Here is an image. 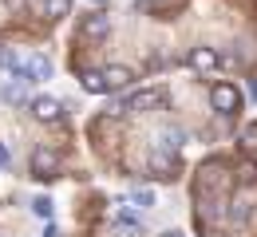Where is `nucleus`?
I'll use <instances>...</instances> for the list:
<instances>
[{"label":"nucleus","mask_w":257,"mask_h":237,"mask_svg":"<svg viewBox=\"0 0 257 237\" xmlns=\"http://www.w3.org/2000/svg\"><path fill=\"white\" fill-rule=\"evenodd\" d=\"M28 111H32V119H40V123H60L64 119V103L52 99V95H36L28 103Z\"/></svg>","instance_id":"obj_4"},{"label":"nucleus","mask_w":257,"mask_h":237,"mask_svg":"<svg viewBox=\"0 0 257 237\" xmlns=\"http://www.w3.org/2000/svg\"><path fill=\"white\" fill-rule=\"evenodd\" d=\"M131 202L139 205V209H147V205H155V198H151L147 190H135V194H131Z\"/></svg>","instance_id":"obj_17"},{"label":"nucleus","mask_w":257,"mask_h":237,"mask_svg":"<svg viewBox=\"0 0 257 237\" xmlns=\"http://www.w3.org/2000/svg\"><path fill=\"white\" fill-rule=\"evenodd\" d=\"M210 107H214L218 115H237V111H241L237 87H233V83H214V87H210Z\"/></svg>","instance_id":"obj_2"},{"label":"nucleus","mask_w":257,"mask_h":237,"mask_svg":"<svg viewBox=\"0 0 257 237\" xmlns=\"http://www.w3.org/2000/svg\"><path fill=\"white\" fill-rule=\"evenodd\" d=\"M103 75H107V91H127L135 83V71L131 68H103Z\"/></svg>","instance_id":"obj_8"},{"label":"nucleus","mask_w":257,"mask_h":237,"mask_svg":"<svg viewBox=\"0 0 257 237\" xmlns=\"http://www.w3.org/2000/svg\"><path fill=\"white\" fill-rule=\"evenodd\" d=\"M186 64H190L198 75H214V71L222 68V56L214 52V48H206V44H198V48H190V56H186Z\"/></svg>","instance_id":"obj_3"},{"label":"nucleus","mask_w":257,"mask_h":237,"mask_svg":"<svg viewBox=\"0 0 257 237\" xmlns=\"http://www.w3.org/2000/svg\"><path fill=\"white\" fill-rule=\"evenodd\" d=\"M8 8H24V0H8Z\"/></svg>","instance_id":"obj_22"},{"label":"nucleus","mask_w":257,"mask_h":237,"mask_svg":"<svg viewBox=\"0 0 257 237\" xmlns=\"http://www.w3.org/2000/svg\"><path fill=\"white\" fill-rule=\"evenodd\" d=\"M182 142H186V135H182L178 127H166V131L159 135V146H155V150H166V154H174Z\"/></svg>","instance_id":"obj_10"},{"label":"nucleus","mask_w":257,"mask_h":237,"mask_svg":"<svg viewBox=\"0 0 257 237\" xmlns=\"http://www.w3.org/2000/svg\"><path fill=\"white\" fill-rule=\"evenodd\" d=\"M249 213H253V194H249V190H241V194L233 198V205H229V221H233V225H245V221H249Z\"/></svg>","instance_id":"obj_6"},{"label":"nucleus","mask_w":257,"mask_h":237,"mask_svg":"<svg viewBox=\"0 0 257 237\" xmlns=\"http://www.w3.org/2000/svg\"><path fill=\"white\" fill-rule=\"evenodd\" d=\"M115 233H119V237H143V225L123 209V213H115Z\"/></svg>","instance_id":"obj_11"},{"label":"nucleus","mask_w":257,"mask_h":237,"mask_svg":"<svg viewBox=\"0 0 257 237\" xmlns=\"http://www.w3.org/2000/svg\"><path fill=\"white\" fill-rule=\"evenodd\" d=\"M44 16H48V20H64V16H71V0H44Z\"/></svg>","instance_id":"obj_14"},{"label":"nucleus","mask_w":257,"mask_h":237,"mask_svg":"<svg viewBox=\"0 0 257 237\" xmlns=\"http://www.w3.org/2000/svg\"><path fill=\"white\" fill-rule=\"evenodd\" d=\"M166 91L162 87H135V91H127L123 95V103H119V111H131V115H147V111H159V107H166Z\"/></svg>","instance_id":"obj_1"},{"label":"nucleus","mask_w":257,"mask_h":237,"mask_svg":"<svg viewBox=\"0 0 257 237\" xmlns=\"http://www.w3.org/2000/svg\"><path fill=\"white\" fill-rule=\"evenodd\" d=\"M237 178H241V182H257V166H241Z\"/></svg>","instance_id":"obj_19"},{"label":"nucleus","mask_w":257,"mask_h":237,"mask_svg":"<svg viewBox=\"0 0 257 237\" xmlns=\"http://www.w3.org/2000/svg\"><path fill=\"white\" fill-rule=\"evenodd\" d=\"M8 162H12V154H8V146H4V142H0V170L8 166Z\"/></svg>","instance_id":"obj_20"},{"label":"nucleus","mask_w":257,"mask_h":237,"mask_svg":"<svg viewBox=\"0 0 257 237\" xmlns=\"http://www.w3.org/2000/svg\"><path fill=\"white\" fill-rule=\"evenodd\" d=\"M24 71H28V83H44V79H52V60L44 52H36L32 60L24 64Z\"/></svg>","instance_id":"obj_7"},{"label":"nucleus","mask_w":257,"mask_h":237,"mask_svg":"<svg viewBox=\"0 0 257 237\" xmlns=\"http://www.w3.org/2000/svg\"><path fill=\"white\" fill-rule=\"evenodd\" d=\"M44 237H60V229H56V225H48V233H44Z\"/></svg>","instance_id":"obj_21"},{"label":"nucleus","mask_w":257,"mask_h":237,"mask_svg":"<svg viewBox=\"0 0 257 237\" xmlns=\"http://www.w3.org/2000/svg\"><path fill=\"white\" fill-rule=\"evenodd\" d=\"M56 170H60L56 150H48V146H36V150H32V174H36V178H56Z\"/></svg>","instance_id":"obj_5"},{"label":"nucleus","mask_w":257,"mask_h":237,"mask_svg":"<svg viewBox=\"0 0 257 237\" xmlns=\"http://www.w3.org/2000/svg\"><path fill=\"white\" fill-rule=\"evenodd\" d=\"M0 68L12 71V75H20V71H24V64L16 60V52H12V48H0Z\"/></svg>","instance_id":"obj_16"},{"label":"nucleus","mask_w":257,"mask_h":237,"mask_svg":"<svg viewBox=\"0 0 257 237\" xmlns=\"http://www.w3.org/2000/svg\"><path fill=\"white\" fill-rule=\"evenodd\" d=\"M151 166L174 174V170H178V162H174V154H166V150H151Z\"/></svg>","instance_id":"obj_15"},{"label":"nucleus","mask_w":257,"mask_h":237,"mask_svg":"<svg viewBox=\"0 0 257 237\" xmlns=\"http://www.w3.org/2000/svg\"><path fill=\"white\" fill-rule=\"evenodd\" d=\"M83 91L107 95V75H103V71H83Z\"/></svg>","instance_id":"obj_12"},{"label":"nucleus","mask_w":257,"mask_h":237,"mask_svg":"<svg viewBox=\"0 0 257 237\" xmlns=\"http://www.w3.org/2000/svg\"><path fill=\"white\" fill-rule=\"evenodd\" d=\"M107 32H111L107 12H91V16H83V36H95V40H103Z\"/></svg>","instance_id":"obj_9"},{"label":"nucleus","mask_w":257,"mask_h":237,"mask_svg":"<svg viewBox=\"0 0 257 237\" xmlns=\"http://www.w3.org/2000/svg\"><path fill=\"white\" fill-rule=\"evenodd\" d=\"M32 209L40 213V217H52V198H36V202H32Z\"/></svg>","instance_id":"obj_18"},{"label":"nucleus","mask_w":257,"mask_h":237,"mask_svg":"<svg viewBox=\"0 0 257 237\" xmlns=\"http://www.w3.org/2000/svg\"><path fill=\"white\" fill-rule=\"evenodd\" d=\"M24 87H28V83L12 79V83H4V87H0V99H4V103H24V99H28V95H24ZM28 103H32V99H28Z\"/></svg>","instance_id":"obj_13"},{"label":"nucleus","mask_w":257,"mask_h":237,"mask_svg":"<svg viewBox=\"0 0 257 237\" xmlns=\"http://www.w3.org/2000/svg\"><path fill=\"white\" fill-rule=\"evenodd\" d=\"M91 4H95V8H99V12H103V8H107V0H91Z\"/></svg>","instance_id":"obj_23"}]
</instances>
